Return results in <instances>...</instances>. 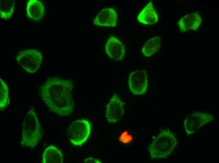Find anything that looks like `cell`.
Instances as JSON below:
<instances>
[{"label": "cell", "mask_w": 219, "mask_h": 163, "mask_svg": "<svg viewBox=\"0 0 219 163\" xmlns=\"http://www.w3.org/2000/svg\"><path fill=\"white\" fill-rule=\"evenodd\" d=\"M73 87L70 80L51 77L40 87L39 92L50 110L60 116H66L72 114L74 111Z\"/></svg>", "instance_id": "6da1fadb"}, {"label": "cell", "mask_w": 219, "mask_h": 163, "mask_svg": "<svg viewBox=\"0 0 219 163\" xmlns=\"http://www.w3.org/2000/svg\"><path fill=\"white\" fill-rule=\"evenodd\" d=\"M42 137L41 125L35 109L32 108L26 114L23 121L20 145L33 149Z\"/></svg>", "instance_id": "7a4b0ae2"}, {"label": "cell", "mask_w": 219, "mask_h": 163, "mask_svg": "<svg viewBox=\"0 0 219 163\" xmlns=\"http://www.w3.org/2000/svg\"><path fill=\"white\" fill-rule=\"evenodd\" d=\"M177 140L172 133L169 130H162L155 138L149 147L152 158L166 157L176 147Z\"/></svg>", "instance_id": "3957f363"}, {"label": "cell", "mask_w": 219, "mask_h": 163, "mask_svg": "<svg viewBox=\"0 0 219 163\" xmlns=\"http://www.w3.org/2000/svg\"><path fill=\"white\" fill-rule=\"evenodd\" d=\"M91 130V125L88 121L78 120L73 122L69 126L67 135L72 144L80 146L87 139Z\"/></svg>", "instance_id": "277c9868"}, {"label": "cell", "mask_w": 219, "mask_h": 163, "mask_svg": "<svg viewBox=\"0 0 219 163\" xmlns=\"http://www.w3.org/2000/svg\"><path fill=\"white\" fill-rule=\"evenodd\" d=\"M41 52L36 49H29L20 51L16 57L17 61L24 69L32 73L40 67L42 59Z\"/></svg>", "instance_id": "5b68a950"}, {"label": "cell", "mask_w": 219, "mask_h": 163, "mask_svg": "<svg viewBox=\"0 0 219 163\" xmlns=\"http://www.w3.org/2000/svg\"><path fill=\"white\" fill-rule=\"evenodd\" d=\"M215 119L211 114L194 112L188 116L184 121L185 131L188 135H190L197 131L202 126Z\"/></svg>", "instance_id": "8992f818"}, {"label": "cell", "mask_w": 219, "mask_h": 163, "mask_svg": "<svg viewBox=\"0 0 219 163\" xmlns=\"http://www.w3.org/2000/svg\"><path fill=\"white\" fill-rule=\"evenodd\" d=\"M148 76L145 70L131 73L129 78V87L134 95L144 94L147 90Z\"/></svg>", "instance_id": "52a82bcc"}, {"label": "cell", "mask_w": 219, "mask_h": 163, "mask_svg": "<svg viewBox=\"0 0 219 163\" xmlns=\"http://www.w3.org/2000/svg\"><path fill=\"white\" fill-rule=\"evenodd\" d=\"M124 103L119 95L114 94L106 108V118L110 123H115L121 119L124 113Z\"/></svg>", "instance_id": "ba28073f"}, {"label": "cell", "mask_w": 219, "mask_h": 163, "mask_svg": "<svg viewBox=\"0 0 219 163\" xmlns=\"http://www.w3.org/2000/svg\"><path fill=\"white\" fill-rule=\"evenodd\" d=\"M105 51L109 57L115 60H121L125 54V49L120 40L113 36L108 40L105 45Z\"/></svg>", "instance_id": "9c48e42d"}, {"label": "cell", "mask_w": 219, "mask_h": 163, "mask_svg": "<svg viewBox=\"0 0 219 163\" xmlns=\"http://www.w3.org/2000/svg\"><path fill=\"white\" fill-rule=\"evenodd\" d=\"M117 18V14L114 8H106L98 13L93 23L98 26L115 27Z\"/></svg>", "instance_id": "30bf717a"}, {"label": "cell", "mask_w": 219, "mask_h": 163, "mask_svg": "<svg viewBox=\"0 0 219 163\" xmlns=\"http://www.w3.org/2000/svg\"><path fill=\"white\" fill-rule=\"evenodd\" d=\"M202 22V18L196 13L186 15L177 23L180 30L182 33L189 30H197Z\"/></svg>", "instance_id": "8fae6325"}, {"label": "cell", "mask_w": 219, "mask_h": 163, "mask_svg": "<svg viewBox=\"0 0 219 163\" xmlns=\"http://www.w3.org/2000/svg\"><path fill=\"white\" fill-rule=\"evenodd\" d=\"M139 22L146 24H154L158 21L157 13L150 1L142 9L137 17Z\"/></svg>", "instance_id": "7c38bea8"}, {"label": "cell", "mask_w": 219, "mask_h": 163, "mask_svg": "<svg viewBox=\"0 0 219 163\" xmlns=\"http://www.w3.org/2000/svg\"><path fill=\"white\" fill-rule=\"evenodd\" d=\"M45 7L43 4L37 0H30L27 5V13L31 20L38 21L44 15Z\"/></svg>", "instance_id": "4fadbf2b"}, {"label": "cell", "mask_w": 219, "mask_h": 163, "mask_svg": "<svg viewBox=\"0 0 219 163\" xmlns=\"http://www.w3.org/2000/svg\"><path fill=\"white\" fill-rule=\"evenodd\" d=\"M64 162L63 154L56 146L51 145L45 150L42 156V163H63Z\"/></svg>", "instance_id": "5bb4252c"}, {"label": "cell", "mask_w": 219, "mask_h": 163, "mask_svg": "<svg viewBox=\"0 0 219 163\" xmlns=\"http://www.w3.org/2000/svg\"><path fill=\"white\" fill-rule=\"evenodd\" d=\"M161 43L160 38L156 36L148 40L142 49V52L146 57H150L158 52Z\"/></svg>", "instance_id": "9a60e30c"}, {"label": "cell", "mask_w": 219, "mask_h": 163, "mask_svg": "<svg viewBox=\"0 0 219 163\" xmlns=\"http://www.w3.org/2000/svg\"><path fill=\"white\" fill-rule=\"evenodd\" d=\"M0 15L1 18L8 20L11 18L15 8V0H0Z\"/></svg>", "instance_id": "2e32d148"}, {"label": "cell", "mask_w": 219, "mask_h": 163, "mask_svg": "<svg viewBox=\"0 0 219 163\" xmlns=\"http://www.w3.org/2000/svg\"><path fill=\"white\" fill-rule=\"evenodd\" d=\"M0 109H4L8 106L9 102V90L6 82L0 78Z\"/></svg>", "instance_id": "e0dca14e"}, {"label": "cell", "mask_w": 219, "mask_h": 163, "mask_svg": "<svg viewBox=\"0 0 219 163\" xmlns=\"http://www.w3.org/2000/svg\"><path fill=\"white\" fill-rule=\"evenodd\" d=\"M85 162L86 163H98L99 161L97 160L96 159H93L92 158H88L87 159H86L85 160Z\"/></svg>", "instance_id": "ac0fdd59"}]
</instances>
